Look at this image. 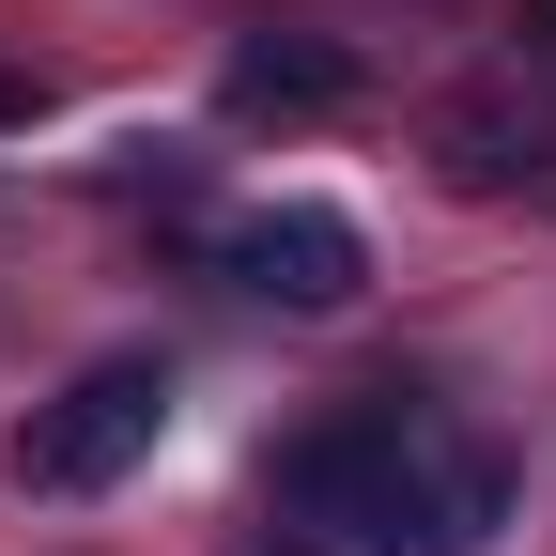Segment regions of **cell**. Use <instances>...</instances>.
I'll list each match as a JSON object with an SVG mask.
<instances>
[{"label":"cell","mask_w":556,"mask_h":556,"mask_svg":"<svg viewBox=\"0 0 556 556\" xmlns=\"http://www.w3.org/2000/svg\"><path fill=\"white\" fill-rule=\"evenodd\" d=\"M278 495L309 526H340L356 556H479L510 526V464L479 433H448V417H417V402H371V417H325L278 464Z\"/></svg>","instance_id":"obj_1"},{"label":"cell","mask_w":556,"mask_h":556,"mask_svg":"<svg viewBox=\"0 0 556 556\" xmlns=\"http://www.w3.org/2000/svg\"><path fill=\"white\" fill-rule=\"evenodd\" d=\"M155 433H170V371L155 356H93L62 402H31L16 479H31V495H109L124 464H155Z\"/></svg>","instance_id":"obj_2"},{"label":"cell","mask_w":556,"mask_h":556,"mask_svg":"<svg viewBox=\"0 0 556 556\" xmlns=\"http://www.w3.org/2000/svg\"><path fill=\"white\" fill-rule=\"evenodd\" d=\"M217 263L248 278L263 309H356L371 232L340 217V201H263V217H232V232H217Z\"/></svg>","instance_id":"obj_3"},{"label":"cell","mask_w":556,"mask_h":556,"mask_svg":"<svg viewBox=\"0 0 556 556\" xmlns=\"http://www.w3.org/2000/svg\"><path fill=\"white\" fill-rule=\"evenodd\" d=\"M232 109H340V62L325 47H248L232 62Z\"/></svg>","instance_id":"obj_4"},{"label":"cell","mask_w":556,"mask_h":556,"mask_svg":"<svg viewBox=\"0 0 556 556\" xmlns=\"http://www.w3.org/2000/svg\"><path fill=\"white\" fill-rule=\"evenodd\" d=\"M526 47H556V0H526Z\"/></svg>","instance_id":"obj_5"},{"label":"cell","mask_w":556,"mask_h":556,"mask_svg":"<svg viewBox=\"0 0 556 556\" xmlns=\"http://www.w3.org/2000/svg\"><path fill=\"white\" fill-rule=\"evenodd\" d=\"M16 109H31V78H0V124H16Z\"/></svg>","instance_id":"obj_6"}]
</instances>
